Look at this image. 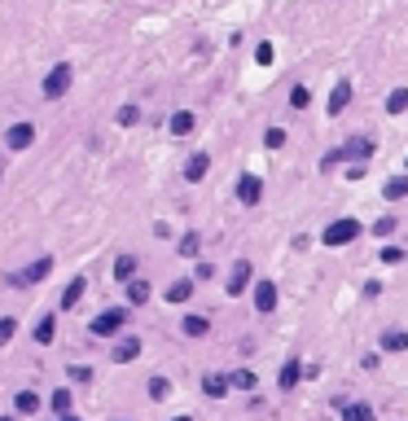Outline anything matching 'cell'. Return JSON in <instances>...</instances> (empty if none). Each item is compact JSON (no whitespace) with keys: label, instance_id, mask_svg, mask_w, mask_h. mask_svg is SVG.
<instances>
[{"label":"cell","instance_id":"11","mask_svg":"<svg viewBox=\"0 0 408 421\" xmlns=\"http://www.w3.org/2000/svg\"><path fill=\"white\" fill-rule=\"evenodd\" d=\"M347 101H351V83L338 79V83H334V92H329V105H325V110H329V114H343Z\"/></svg>","mask_w":408,"mask_h":421},{"label":"cell","instance_id":"36","mask_svg":"<svg viewBox=\"0 0 408 421\" xmlns=\"http://www.w3.org/2000/svg\"><path fill=\"white\" fill-rule=\"evenodd\" d=\"M391 228H395V215H382V220L374 224V233H378V237H387V233H391Z\"/></svg>","mask_w":408,"mask_h":421},{"label":"cell","instance_id":"27","mask_svg":"<svg viewBox=\"0 0 408 421\" xmlns=\"http://www.w3.org/2000/svg\"><path fill=\"white\" fill-rule=\"evenodd\" d=\"M229 382H233L237 391H255V373H250V369H237V373H229Z\"/></svg>","mask_w":408,"mask_h":421},{"label":"cell","instance_id":"37","mask_svg":"<svg viewBox=\"0 0 408 421\" xmlns=\"http://www.w3.org/2000/svg\"><path fill=\"white\" fill-rule=\"evenodd\" d=\"M382 259H387V263H400L404 250H400V246H387V250H382Z\"/></svg>","mask_w":408,"mask_h":421},{"label":"cell","instance_id":"3","mask_svg":"<svg viewBox=\"0 0 408 421\" xmlns=\"http://www.w3.org/2000/svg\"><path fill=\"white\" fill-rule=\"evenodd\" d=\"M70 79H75V70H70L66 62H62V66H53L49 75H44V97H49V101H57V97H62V92L70 88Z\"/></svg>","mask_w":408,"mask_h":421},{"label":"cell","instance_id":"14","mask_svg":"<svg viewBox=\"0 0 408 421\" xmlns=\"http://www.w3.org/2000/svg\"><path fill=\"white\" fill-rule=\"evenodd\" d=\"M298 378H303V364H298V360H285L281 364V391H294Z\"/></svg>","mask_w":408,"mask_h":421},{"label":"cell","instance_id":"41","mask_svg":"<svg viewBox=\"0 0 408 421\" xmlns=\"http://www.w3.org/2000/svg\"><path fill=\"white\" fill-rule=\"evenodd\" d=\"M0 421H14V417H0Z\"/></svg>","mask_w":408,"mask_h":421},{"label":"cell","instance_id":"30","mask_svg":"<svg viewBox=\"0 0 408 421\" xmlns=\"http://www.w3.org/2000/svg\"><path fill=\"white\" fill-rule=\"evenodd\" d=\"M172 395V382L167 378H150V400H167Z\"/></svg>","mask_w":408,"mask_h":421},{"label":"cell","instance_id":"29","mask_svg":"<svg viewBox=\"0 0 408 421\" xmlns=\"http://www.w3.org/2000/svg\"><path fill=\"white\" fill-rule=\"evenodd\" d=\"M387 110H391V114L408 110V88H395V92H391V97H387Z\"/></svg>","mask_w":408,"mask_h":421},{"label":"cell","instance_id":"12","mask_svg":"<svg viewBox=\"0 0 408 421\" xmlns=\"http://www.w3.org/2000/svg\"><path fill=\"white\" fill-rule=\"evenodd\" d=\"M114 281H136V255H119L114 259Z\"/></svg>","mask_w":408,"mask_h":421},{"label":"cell","instance_id":"17","mask_svg":"<svg viewBox=\"0 0 408 421\" xmlns=\"http://www.w3.org/2000/svg\"><path fill=\"white\" fill-rule=\"evenodd\" d=\"M382 351H408V333L404 329H387L382 333Z\"/></svg>","mask_w":408,"mask_h":421},{"label":"cell","instance_id":"26","mask_svg":"<svg viewBox=\"0 0 408 421\" xmlns=\"http://www.w3.org/2000/svg\"><path fill=\"white\" fill-rule=\"evenodd\" d=\"M387 198H391V202L408 198V176H395V180H387Z\"/></svg>","mask_w":408,"mask_h":421},{"label":"cell","instance_id":"10","mask_svg":"<svg viewBox=\"0 0 408 421\" xmlns=\"http://www.w3.org/2000/svg\"><path fill=\"white\" fill-rule=\"evenodd\" d=\"M202 391L211 395V400H224V395L233 391V382H229V373H207L202 378Z\"/></svg>","mask_w":408,"mask_h":421},{"label":"cell","instance_id":"9","mask_svg":"<svg viewBox=\"0 0 408 421\" xmlns=\"http://www.w3.org/2000/svg\"><path fill=\"white\" fill-rule=\"evenodd\" d=\"M31 141H35V127H31V123H14V127L5 132V145H9V150H27Z\"/></svg>","mask_w":408,"mask_h":421},{"label":"cell","instance_id":"13","mask_svg":"<svg viewBox=\"0 0 408 421\" xmlns=\"http://www.w3.org/2000/svg\"><path fill=\"white\" fill-rule=\"evenodd\" d=\"M207 167H211V158H207V154H194V158L185 163V180H189V185H198V180L207 176Z\"/></svg>","mask_w":408,"mask_h":421},{"label":"cell","instance_id":"33","mask_svg":"<svg viewBox=\"0 0 408 421\" xmlns=\"http://www.w3.org/2000/svg\"><path fill=\"white\" fill-rule=\"evenodd\" d=\"M307 101H312V92L303 88V83H298V88L290 92V105H294V110H303V105H307Z\"/></svg>","mask_w":408,"mask_h":421},{"label":"cell","instance_id":"19","mask_svg":"<svg viewBox=\"0 0 408 421\" xmlns=\"http://www.w3.org/2000/svg\"><path fill=\"white\" fill-rule=\"evenodd\" d=\"M127 303H132V307L150 303V281H127Z\"/></svg>","mask_w":408,"mask_h":421},{"label":"cell","instance_id":"23","mask_svg":"<svg viewBox=\"0 0 408 421\" xmlns=\"http://www.w3.org/2000/svg\"><path fill=\"white\" fill-rule=\"evenodd\" d=\"M343 421H374V408H369V404H347Z\"/></svg>","mask_w":408,"mask_h":421},{"label":"cell","instance_id":"34","mask_svg":"<svg viewBox=\"0 0 408 421\" xmlns=\"http://www.w3.org/2000/svg\"><path fill=\"white\" fill-rule=\"evenodd\" d=\"M136 119H141V110H136V105H123V110H119V123H123V127H132Z\"/></svg>","mask_w":408,"mask_h":421},{"label":"cell","instance_id":"20","mask_svg":"<svg viewBox=\"0 0 408 421\" xmlns=\"http://www.w3.org/2000/svg\"><path fill=\"white\" fill-rule=\"evenodd\" d=\"M53 333H57V316H44L40 325H35V342H40V347H49Z\"/></svg>","mask_w":408,"mask_h":421},{"label":"cell","instance_id":"24","mask_svg":"<svg viewBox=\"0 0 408 421\" xmlns=\"http://www.w3.org/2000/svg\"><path fill=\"white\" fill-rule=\"evenodd\" d=\"M189 294H194V281H176V285H167V303H185Z\"/></svg>","mask_w":408,"mask_h":421},{"label":"cell","instance_id":"40","mask_svg":"<svg viewBox=\"0 0 408 421\" xmlns=\"http://www.w3.org/2000/svg\"><path fill=\"white\" fill-rule=\"evenodd\" d=\"M172 421H194V417H172Z\"/></svg>","mask_w":408,"mask_h":421},{"label":"cell","instance_id":"22","mask_svg":"<svg viewBox=\"0 0 408 421\" xmlns=\"http://www.w3.org/2000/svg\"><path fill=\"white\" fill-rule=\"evenodd\" d=\"M172 132H176V136H189V132H194V114H189V110H176V114H172Z\"/></svg>","mask_w":408,"mask_h":421},{"label":"cell","instance_id":"5","mask_svg":"<svg viewBox=\"0 0 408 421\" xmlns=\"http://www.w3.org/2000/svg\"><path fill=\"white\" fill-rule=\"evenodd\" d=\"M369 154H374V141H351V145L325 154V163H320V167H334V163H343V158H360V163H365Z\"/></svg>","mask_w":408,"mask_h":421},{"label":"cell","instance_id":"28","mask_svg":"<svg viewBox=\"0 0 408 421\" xmlns=\"http://www.w3.org/2000/svg\"><path fill=\"white\" fill-rule=\"evenodd\" d=\"M176 250H180V255H185V259H194L198 250H202V242H198V233H185V237H180V246H176Z\"/></svg>","mask_w":408,"mask_h":421},{"label":"cell","instance_id":"16","mask_svg":"<svg viewBox=\"0 0 408 421\" xmlns=\"http://www.w3.org/2000/svg\"><path fill=\"white\" fill-rule=\"evenodd\" d=\"M180 329H185V338H202V333L211 329V320L207 316H185V320H180Z\"/></svg>","mask_w":408,"mask_h":421},{"label":"cell","instance_id":"31","mask_svg":"<svg viewBox=\"0 0 408 421\" xmlns=\"http://www.w3.org/2000/svg\"><path fill=\"white\" fill-rule=\"evenodd\" d=\"M14 333H18V320H14V316H0V347L14 338Z\"/></svg>","mask_w":408,"mask_h":421},{"label":"cell","instance_id":"1","mask_svg":"<svg viewBox=\"0 0 408 421\" xmlns=\"http://www.w3.org/2000/svg\"><path fill=\"white\" fill-rule=\"evenodd\" d=\"M360 237V220H334V224H325V233H320V246H347V242H356Z\"/></svg>","mask_w":408,"mask_h":421},{"label":"cell","instance_id":"2","mask_svg":"<svg viewBox=\"0 0 408 421\" xmlns=\"http://www.w3.org/2000/svg\"><path fill=\"white\" fill-rule=\"evenodd\" d=\"M49 272H53V259L44 255V259H35L31 268H22V272H14V276H9V285H18V290H27V285H40V281H44V276H49Z\"/></svg>","mask_w":408,"mask_h":421},{"label":"cell","instance_id":"8","mask_svg":"<svg viewBox=\"0 0 408 421\" xmlns=\"http://www.w3.org/2000/svg\"><path fill=\"white\" fill-rule=\"evenodd\" d=\"M272 307H277V285H272V281H255V311L268 316Z\"/></svg>","mask_w":408,"mask_h":421},{"label":"cell","instance_id":"6","mask_svg":"<svg viewBox=\"0 0 408 421\" xmlns=\"http://www.w3.org/2000/svg\"><path fill=\"white\" fill-rule=\"evenodd\" d=\"M246 285H250V259H237V263H233V272H229V281H224V290L237 298V294L246 290Z\"/></svg>","mask_w":408,"mask_h":421},{"label":"cell","instance_id":"18","mask_svg":"<svg viewBox=\"0 0 408 421\" xmlns=\"http://www.w3.org/2000/svg\"><path fill=\"white\" fill-rule=\"evenodd\" d=\"M110 356L119 360V364H127V360H136V356H141V342H136V338H123V342H119Z\"/></svg>","mask_w":408,"mask_h":421},{"label":"cell","instance_id":"38","mask_svg":"<svg viewBox=\"0 0 408 421\" xmlns=\"http://www.w3.org/2000/svg\"><path fill=\"white\" fill-rule=\"evenodd\" d=\"M255 57H259L263 66H268V62H272V44H259V49H255Z\"/></svg>","mask_w":408,"mask_h":421},{"label":"cell","instance_id":"35","mask_svg":"<svg viewBox=\"0 0 408 421\" xmlns=\"http://www.w3.org/2000/svg\"><path fill=\"white\" fill-rule=\"evenodd\" d=\"M70 382H92V369L88 364H70Z\"/></svg>","mask_w":408,"mask_h":421},{"label":"cell","instance_id":"32","mask_svg":"<svg viewBox=\"0 0 408 421\" xmlns=\"http://www.w3.org/2000/svg\"><path fill=\"white\" fill-rule=\"evenodd\" d=\"M263 145H268V150H281V145H285V132H281V127H268V136H263Z\"/></svg>","mask_w":408,"mask_h":421},{"label":"cell","instance_id":"21","mask_svg":"<svg viewBox=\"0 0 408 421\" xmlns=\"http://www.w3.org/2000/svg\"><path fill=\"white\" fill-rule=\"evenodd\" d=\"M14 408H18V413H27V417H31L35 408H40V395H35V391H18V395H14Z\"/></svg>","mask_w":408,"mask_h":421},{"label":"cell","instance_id":"25","mask_svg":"<svg viewBox=\"0 0 408 421\" xmlns=\"http://www.w3.org/2000/svg\"><path fill=\"white\" fill-rule=\"evenodd\" d=\"M49 404H53V413H57V417H70V391H66V387H57Z\"/></svg>","mask_w":408,"mask_h":421},{"label":"cell","instance_id":"15","mask_svg":"<svg viewBox=\"0 0 408 421\" xmlns=\"http://www.w3.org/2000/svg\"><path fill=\"white\" fill-rule=\"evenodd\" d=\"M83 290H88V281H83V276H75V281L66 285V294H62V311H70V307H75L79 298H83Z\"/></svg>","mask_w":408,"mask_h":421},{"label":"cell","instance_id":"39","mask_svg":"<svg viewBox=\"0 0 408 421\" xmlns=\"http://www.w3.org/2000/svg\"><path fill=\"white\" fill-rule=\"evenodd\" d=\"M57 421H79V417H57Z\"/></svg>","mask_w":408,"mask_h":421},{"label":"cell","instance_id":"4","mask_svg":"<svg viewBox=\"0 0 408 421\" xmlns=\"http://www.w3.org/2000/svg\"><path fill=\"white\" fill-rule=\"evenodd\" d=\"M127 325V311L123 307H110V311H101L97 320H92V333H97V338H110V333H119Z\"/></svg>","mask_w":408,"mask_h":421},{"label":"cell","instance_id":"7","mask_svg":"<svg viewBox=\"0 0 408 421\" xmlns=\"http://www.w3.org/2000/svg\"><path fill=\"white\" fill-rule=\"evenodd\" d=\"M237 198H242V207H255V202L263 198V180L259 176H242L237 180Z\"/></svg>","mask_w":408,"mask_h":421}]
</instances>
